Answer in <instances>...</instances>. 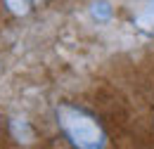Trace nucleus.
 Instances as JSON below:
<instances>
[]
</instances>
